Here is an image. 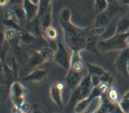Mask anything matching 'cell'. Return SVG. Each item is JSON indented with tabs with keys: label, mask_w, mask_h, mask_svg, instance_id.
<instances>
[{
	"label": "cell",
	"mask_w": 129,
	"mask_h": 113,
	"mask_svg": "<svg viewBox=\"0 0 129 113\" xmlns=\"http://www.w3.org/2000/svg\"><path fill=\"white\" fill-rule=\"evenodd\" d=\"M64 33V40L72 52H80L85 48L87 29H83L73 24L72 21L59 20Z\"/></svg>",
	"instance_id": "6da1fadb"
},
{
	"label": "cell",
	"mask_w": 129,
	"mask_h": 113,
	"mask_svg": "<svg viewBox=\"0 0 129 113\" xmlns=\"http://www.w3.org/2000/svg\"><path fill=\"white\" fill-rule=\"evenodd\" d=\"M129 32L120 33L103 40H99L97 45L98 50L100 53H107L115 50H123L127 48V39Z\"/></svg>",
	"instance_id": "7a4b0ae2"
},
{
	"label": "cell",
	"mask_w": 129,
	"mask_h": 113,
	"mask_svg": "<svg viewBox=\"0 0 129 113\" xmlns=\"http://www.w3.org/2000/svg\"><path fill=\"white\" fill-rule=\"evenodd\" d=\"M93 88L94 87H93V84L91 82V75L87 73L83 78L82 82L78 85V87L73 91V94L68 102L67 109H73V108L74 109V107L78 102L83 99L87 98L88 96H90Z\"/></svg>",
	"instance_id": "3957f363"
},
{
	"label": "cell",
	"mask_w": 129,
	"mask_h": 113,
	"mask_svg": "<svg viewBox=\"0 0 129 113\" xmlns=\"http://www.w3.org/2000/svg\"><path fill=\"white\" fill-rule=\"evenodd\" d=\"M27 89L20 83V82H13L9 86V95L11 100L14 104L15 107H20L25 103L24 97L27 94Z\"/></svg>",
	"instance_id": "277c9868"
},
{
	"label": "cell",
	"mask_w": 129,
	"mask_h": 113,
	"mask_svg": "<svg viewBox=\"0 0 129 113\" xmlns=\"http://www.w3.org/2000/svg\"><path fill=\"white\" fill-rule=\"evenodd\" d=\"M71 59H72V55H70V53L68 52L64 45L60 41H58L57 50L55 51V57H54L55 62L66 70H69L71 68Z\"/></svg>",
	"instance_id": "5b68a950"
},
{
	"label": "cell",
	"mask_w": 129,
	"mask_h": 113,
	"mask_svg": "<svg viewBox=\"0 0 129 113\" xmlns=\"http://www.w3.org/2000/svg\"><path fill=\"white\" fill-rule=\"evenodd\" d=\"M100 99V105L93 113H123L119 105V101H111L107 98L106 95L101 96Z\"/></svg>",
	"instance_id": "8992f818"
},
{
	"label": "cell",
	"mask_w": 129,
	"mask_h": 113,
	"mask_svg": "<svg viewBox=\"0 0 129 113\" xmlns=\"http://www.w3.org/2000/svg\"><path fill=\"white\" fill-rule=\"evenodd\" d=\"M64 89V84L61 82H54L50 86V97L55 103L57 107L60 109L63 108V101H62V91Z\"/></svg>",
	"instance_id": "52a82bcc"
},
{
	"label": "cell",
	"mask_w": 129,
	"mask_h": 113,
	"mask_svg": "<svg viewBox=\"0 0 129 113\" xmlns=\"http://www.w3.org/2000/svg\"><path fill=\"white\" fill-rule=\"evenodd\" d=\"M84 71H76V70L70 69L67 70V75L65 77V82L67 86L70 88L72 91L75 90L78 87L81 82H82L83 78H84Z\"/></svg>",
	"instance_id": "ba28073f"
},
{
	"label": "cell",
	"mask_w": 129,
	"mask_h": 113,
	"mask_svg": "<svg viewBox=\"0 0 129 113\" xmlns=\"http://www.w3.org/2000/svg\"><path fill=\"white\" fill-rule=\"evenodd\" d=\"M128 62H129V49L128 48H125V49L122 50L120 55L118 56V58L114 61V65L116 70L118 71H120L124 76H129L128 72H127V65H128Z\"/></svg>",
	"instance_id": "9c48e42d"
},
{
	"label": "cell",
	"mask_w": 129,
	"mask_h": 113,
	"mask_svg": "<svg viewBox=\"0 0 129 113\" xmlns=\"http://www.w3.org/2000/svg\"><path fill=\"white\" fill-rule=\"evenodd\" d=\"M37 19L39 20V24L43 31L51 26V22H52V5L50 4L41 14L37 16Z\"/></svg>",
	"instance_id": "30bf717a"
},
{
	"label": "cell",
	"mask_w": 129,
	"mask_h": 113,
	"mask_svg": "<svg viewBox=\"0 0 129 113\" xmlns=\"http://www.w3.org/2000/svg\"><path fill=\"white\" fill-rule=\"evenodd\" d=\"M22 7L26 13L27 21H31L37 17L39 11V5H35L30 0H23Z\"/></svg>",
	"instance_id": "8fae6325"
},
{
	"label": "cell",
	"mask_w": 129,
	"mask_h": 113,
	"mask_svg": "<svg viewBox=\"0 0 129 113\" xmlns=\"http://www.w3.org/2000/svg\"><path fill=\"white\" fill-rule=\"evenodd\" d=\"M47 70L45 69H35L32 70V72L28 74L25 77H22L21 80L24 81H30L34 83H41L47 78Z\"/></svg>",
	"instance_id": "7c38bea8"
},
{
	"label": "cell",
	"mask_w": 129,
	"mask_h": 113,
	"mask_svg": "<svg viewBox=\"0 0 129 113\" xmlns=\"http://www.w3.org/2000/svg\"><path fill=\"white\" fill-rule=\"evenodd\" d=\"M99 42V37L95 36V35L91 34L90 32H88L87 29V34H86V43H85V50L91 52L95 54V55H99L100 52L98 50L97 45Z\"/></svg>",
	"instance_id": "4fadbf2b"
},
{
	"label": "cell",
	"mask_w": 129,
	"mask_h": 113,
	"mask_svg": "<svg viewBox=\"0 0 129 113\" xmlns=\"http://www.w3.org/2000/svg\"><path fill=\"white\" fill-rule=\"evenodd\" d=\"M13 47H14V52H13V55L12 56L16 58V60L18 61V63L20 64V66L22 65V64L28 63L29 58H30V56L28 55V53H27L20 45L14 46Z\"/></svg>",
	"instance_id": "5bb4252c"
},
{
	"label": "cell",
	"mask_w": 129,
	"mask_h": 113,
	"mask_svg": "<svg viewBox=\"0 0 129 113\" xmlns=\"http://www.w3.org/2000/svg\"><path fill=\"white\" fill-rule=\"evenodd\" d=\"M76 71H84V63L80 56V52H72V59H71V68Z\"/></svg>",
	"instance_id": "9a60e30c"
},
{
	"label": "cell",
	"mask_w": 129,
	"mask_h": 113,
	"mask_svg": "<svg viewBox=\"0 0 129 113\" xmlns=\"http://www.w3.org/2000/svg\"><path fill=\"white\" fill-rule=\"evenodd\" d=\"M128 30H129V14H127V15L123 16V17L119 20L117 25H116L115 33H116V34H120V33L128 32H127Z\"/></svg>",
	"instance_id": "2e32d148"
},
{
	"label": "cell",
	"mask_w": 129,
	"mask_h": 113,
	"mask_svg": "<svg viewBox=\"0 0 129 113\" xmlns=\"http://www.w3.org/2000/svg\"><path fill=\"white\" fill-rule=\"evenodd\" d=\"M111 20L112 18L109 16L107 12H101L97 15V18L94 21V27H107Z\"/></svg>",
	"instance_id": "e0dca14e"
},
{
	"label": "cell",
	"mask_w": 129,
	"mask_h": 113,
	"mask_svg": "<svg viewBox=\"0 0 129 113\" xmlns=\"http://www.w3.org/2000/svg\"><path fill=\"white\" fill-rule=\"evenodd\" d=\"M45 62V60L43 59L42 56L40 55L39 51H35V52L32 53V55H30L29 61H28V64H29V67L31 68H35V67L39 66Z\"/></svg>",
	"instance_id": "ac0fdd59"
},
{
	"label": "cell",
	"mask_w": 129,
	"mask_h": 113,
	"mask_svg": "<svg viewBox=\"0 0 129 113\" xmlns=\"http://www.w3.org/2000/svg\"><path fill=\"white\" fill-rule=\"evenodd\" d=\"M40 55L42 56L43 59L46 61H51L54 60V57H55V51L49 47H43L42 48L38 50Z\"/></svg>",
	"instance_id": "d6986e66"
},
{
	"label": "cell",
	"mask_w": 129,
	"mask_h": 113,
	"mask_svg": "<svg viewBox=\"0 0 129 113\" xmlns=\"http://www.w3.org/2000/svg\"><path fill=\"white\" fill-rule=\"evenodd\" d=\"M86 66H87L88 74H90V75H97L100 77L107 71L106 70L103 69L102 67L98 66V65H95V64L92 63H86Z\"/></svg>",
	"instance_id": "ffe728a7"
},
{
	"label": "cell",
	"mask_w": 129,
	"mask_h": 113,
	"mask_svg": "<svg viewBox=\"0 0 129 113\" xmlns=\"http://www.w3.org/2000/svg\"><path fill=\"white\" fill-rule=\"evenodd\" d=\"M3 73L5 75V78H6L7 82H8V84L10 86V84L13 83V80L15 79V75H14V71L12 70V68L7 64V62H4L3 65Z\"/></svg>",
	"instance_id": "44dd1931"
},
{
	"label": "cell",
	"mask_w": 129,
	"mask_h": 113,
	"mask_svg": "<svg viewBox=\"0 0 129 113\" xmlns=\"http://www.w3.org/2000/svg\"><path fill=\"white\" fill-rule=\"evenodd\" d=\"M90 104H91V102H89V100H88L87 98L83 99V100L79 101L76 105H75L73 111H74V113H84V112H85V111L88 109V107H89Z\"/></svg>",
	"instance_id": "7402d4cb"
},
{
	"label": "cell",
	"mask_w": 129,
	"mask_h": 113,
	"mask_svg": "<svg viewBox=\"0 0 129 113\" xmlns=\"http://www.w3.org/2000/svg\"><path fill=\"white\" fill-rule=\"evenodd\" d=\"M120 11V5L118 1H115L113 3H110L108 5V8L106 9V12L109 14V16L112 18H114L117 15L118 12Z\"/></svg>",
	"instance_id": "603a6c76"
},
{
	"label": "cell",
	"mask_w": 129,
	"mask_h": 113,
	"mask_svg": "<svg viewBox=\"0 0 129 113\" xmlns=\"http://www.w3.org/2000/svg\"><path fill=\"white\" fill-rule=\"evenodd\" d=\"M12 9H13L14 14L16 16V19L18 20H21V21L27 20L26 13H25V10H24L22 5L21 6H14L12 8Z\"/></svg>",
	"instance_id": "cb8c5ba5"
},
{
	"label": "cell",
	"mask_w": 129,
	"mask_h": 113,
	"mask_svg": "<svg viewBox=\"0 0 129 113\" xmlns=\"http://www.w3.org/2000/svg\"><path fill=\"white\" fill-rule=\"evenodd\" d=\"M109 3L107 0H95V10L97 14L106 11Z\"/></svg>",
	"instance_id": "d4e9b609"
},
{
	"label": "cell",
	"mask_w": 129,
	"mask_h": 113,
	"mask_svg": "<svg viewBox=\"0 0 129 113\" xmlns=\"http://www.w3.org/2000/svg\"><path fill=\"white\" fill-rule=\"evenodd\" d=\"M44 34L48 40L55 41L57 39V37H58V31H57L55 27L49 26L44 31Z\"/></svg>",
	"instance_id": "484cf974"
},
{
	"label": "cell",
	"mask_w": 129,
	"mask_h": 113,
	"mask_svg": "<svg viewBox=\"0 0 129 113\" xmlns=\"http://www.w3.org/2000/svg\"><path fill=\"white\" fill-rule=\"evenodd\" d=\"M3 24L8 28H12V29L18 30V31H23L25 29H22L21 27V25L18 23V21L16 20H3Z\"/></svg>",
	"instance_id": "4316f807"
},
{
	"label": "cell",
	"mask_w": 129,
	"mask_h": 113,
	"mask_svg": "<svg viewBox=\"0 0 129 113\" xmlns=\"http://www.w3.org/2000/svg\"><path fill=\"white\" fill-rule=\"evenodd\" d=\"M72 12H71V9H68V8H65V9H62L60 10V13H59V20H62V21H72Z\"/></svg>",
	"instance_id": "83f0119b"
},
{
	"label": "cell",
	"mask_w": 129,
	"mask_h": 113,
	"mask_svg": "<svg viewBox=\"0 0 129 113\" xmlns=\"http://www.w3.org/2000/svg\"><path fill=\"white\" fill-rule=\"evenodd\" d=\"M106 28L107 27H91L88 29V32H90L91 34L95 35V36H100V35H102L104 33V32L106 31Z\"/></svg>",
	"instance_id": "f1b7e54d"
},
{
	"label": "cell",
	"mask_w": 129,
	"mask_h": 113,
	"mask_svg": "<svg viewBox=\"0 0 129 113\" xmlns=\"http://www.w3.org/2000/svg\"><path fill=\"white\" fill-rule=\"evenodd\" d=\"M106 96H107V98L110 99L111 101H114V102L119 101V100H118V92L114 88H112V87L107 92Z\"/></svg>",
	"instance_id": "f546056e"
},
{
	"label": "cell",
	"mask_w": 129,
	"mask_h": 113,
	"mask_svg": "<svg viewBox=\"0 0 129 113\" xmlns=\"http://www.w3.org/2000/svg\"><path fill=\"white\" fill-rule=\"evenodd\" d=\"M8 94H9V89L8 88V85L0 84V102L4 101L7 98Z\"/></svg>",
	"instance_id": "4dcf8cb0"
},
{
	"label": "cell",
	"mask_w": 129,
	"mask_h": 113,
	"mask_svg": "<svg viewBox=\"0 0 129 113\" xmlns=\"http://www.w3.org/2000/svg\"><path fill=\"white\" fill-rule=\"evenodd\" d=\"M11 63H12V70L14 71V75H15V78H17L18 77V70H19V68H20V64L18 63V61L16 60V58L12 56V58H11Z\"/></svg>",
	"instance_id": "1f68e13d"
},
{
	"label": "cell",
	"mask_w": 129,
	"mask_h": 113,
	"mask_svg": "<svg viewBox=\"0 0 129 113\" xmlns=\"http://www.w3.org/2000/svg\"><path fill=\"white\" fill-rule=\"evenodd\" d=\"M15 19H16V16L14 14L13 9L7 10L6 13H5V20H15Z\"/></svg>",
	"instance_id": "d6a6232c"
},
{
	"label": "cell",
	"mask_w": 129,
	"mask_h": 113,
	"mask_svg": "<svg viewBox=\"0 0 129 113\" xmlns=\"http://www.w3.org/2000/svg\"><path fill=\"white\" fill-rule=\"evenodd\" d=\"M91 82H92L93 87L98 86V85H99V84H100V76L91 75Z\"/></svg>",
	"instance_id": "836d02e7"
},
{
	"label": "cell",
	"mask_w": 129,
	"mask_h": 113,
	"mask_svg": "<svg viewBox=\"0 0 129 113\" xmlns=\"http://www.w3.org/2000/svg\"><path fill=\"white\" fill-rule=\"evenodd\" d=\"M20 109L23 113H28L30 110H31V106H30L29 104H27V103H24V104L20 107Z\"/></svg>",
	"instance_id": "e575fe53"
},
{
	"label": "cell",
	"mask_w": 129,
	"mask_h": 113,
	"mask_svg": "<svg viewBox=\"0 0 129 113\" xmlns=\"http://www.w3.org/2000/svg\"><path fill=\"white\" fill-rule=\"evenodd\" d=\"M6 41V37H5V32H0V53H1V50H2V47L4 46V43Z\"/></svg>",
	"instance_id": "d590c367"
},
{
	"label": "cell",
	"mask_w": 129,
	"mask_h": 113,
	"mask_svg": "<svg viewBox=\"0 0 129 113\" xmlns=\"http://www.w3.org/2000/svg\"><path fill=\"white\" fill-rule=\"evenodd\" d=\"M0 84H3V85H8V86H9V84H8V82H7L6 78H5L3 70H0Z\"/></svg>",
	"instance_id": "8d00e7d4"
},
{
	"label": "cell",
	"mask_w": 129,
	"mask_h": 113,
	"mask_svg": "<svg viewBox=\"0 0 129 113\" xmlns=\"http://www.w3.org/2000/svg\"><path fill=\"white\" fill-rule=\"evenodd\" d=\"M23 3V0H9V4L14 6H21Z\"/></svg>",
	"instance_id": "74e56055"
},
{
	"label": "cell",
	"mask_w": 129,
	"mask_h": 113,
	"mask_svg": "<svg viewBox=\"0 0 129 113\" xmlns=\"http://www.w3.org/2000/svg\"><path fill=\"white\" fill-rule=\"evenodd\" d=\"M9 4V0H0V7H5Z\"/></svg>",
	"instance_id": "f35d334b"
},
{
	"label": "cell",
	"mask_w": 129,
	"mask_h": 113,
	"mask_svg": "<svg viewBox=\"0 0 129 113\" xmlns=\"http://www.w3.org/2000/svg\"><path fill=\"white\" fill-rule=\"evenodd\" d=\"M32 113H45V112H43V110H41L40 108H35V109L33 110Z\"/></svg>",
	"instance_id": "ab89813d"
},
{
	"label": "cell",
	"mask_w": 129,
	"mask_h": 113,
	"mask_svg": "<svg viewBox=\"0 0 129 113\" xmlns=\"http://www.w3.org/2000/svg\"><path fill=\"white\" fill-rule=\"evenodd\" d=\"M13 113H23L21 111L20 108H18V107H14V110H13Z\"/></svg>",
	"instance_id": "60d3db41"
},
{
	"label": "cell",
	"mask_w": 129,
	"mask_h": 113,
	"mask_svg": "<svg viewBox=\"0 0 129 113\" xmlns=\"http://www.w3.org/2000/svg\"><path fill=\"white\" fill-rule=\"evenodd\" d=\"M31 2H33L34 4L35 5H39V2H40V0H30Z\"/></svg>",
	"instance_id": "b9f144b4"
},
{
	"label": "cell",
	"mask_w": 129,
	"mask_h": 113,
	"mask_svg": "<svg viewBox=\"0 0 129 113\" xmlns=\"http://www.w3.org/2000/svg\"><path fill=\"white\" fill-rule=\"evenodd\" d=\"M3 65H4V62L2 61V59L0 58V70H3Z\"/></svg>",
	"instance_id": "7bdbcfd3"
},
{
	"label": "cell",
	"mask_w": 129,
	"mask_h": 113,
	"mask_svg": "<svg viewBox=\"0 0 129 113\" xmlns=\"http://www.w3.org/2000/svg\"><path fill=\"white\" fill-rule=\"evenodd\" d=\"M123 4H125V5H129V0H123Z\"/></svg>",
	"instance_id": "ee69618b"
},
{
	"label": "cell",
	"mask_w": 129,
	"mask_h": 113,
	"mask_svg": "<svg viewBox=\"0 0 129 113\" xmlns=\"http://www.w3.org/2000/svg\"><path fill=\"white\" fill-rule=\"evenodd\" d=\"M115 1H117V0H107V2H108L109 4H110V3H113V2H115Z\"/></svg>",
	"instance_id": "f6af8a7d"
},
{
	"label": "cell",
	"mask_w": 129,
	"mask_h": 113,
	"mask_svg": "<svg viewBox=\"0 0 129 113\" xmlns=\"http://www.w3.org/2000/svg\"><path fill=\"white\" fill-rule=\"evenodd\" d=\"M46 1V0H40V2H39V5H41V4H43Z\"/></svg>",
	"instance_id": "bcb514c9"
},
{
	"label": "cell",
	"mask_w": 129,
	"mask_h": 113,
	"mask_svg": "<svg viewBox=\"0 0 129 113\" xmlns=\"http://www.w3.org/2000/svg\"><path fill=\"white\" fill-rule=\"evenodd\" d=\"M127 48L129 49V37H128V39H127Z\"/></svg>",
	"instance_id": "7dc6e473"
},
{
	"label": "cell",
	"mask_w": 129,
	"mask_h": 113,
	"mask_svg": "<svg viewBox=\"0 0 129 113\" xmlns=\"http://www.w3.org/2000/svg\"><path fill=\"white\" fill-rule=\"evenodd\" d=\"M127 72H128V75H129V62H128V65H127Z\"/></svg>",
	"instance_id": "c3c4849f"
}]
</instances>
